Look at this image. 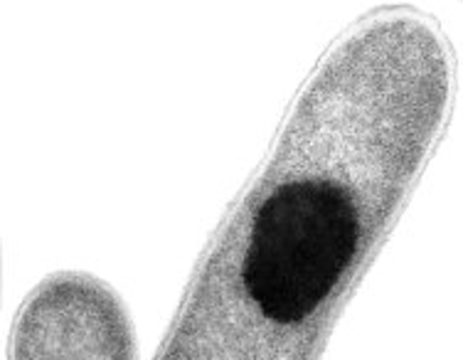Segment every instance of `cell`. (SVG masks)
<instances>
[{"mask_svg": "<svg viewBox=\"0 0 463 360\" xmlns=\"http://www.w3.org/2000/svg\"><path fill=\"white\" fill-rule=\"evenodd\" d=\"M353 193L328 178H298L269 193L251 220L241 284L277 324H301L330 297L360 247Z\"/></svg>", "mask_w": 463, "mask_h": 360, "instance_id": "obj_1", "label": "cell"}, {"mask_svg": "<svg viewBox=\"0 0 463 360\" xmlns=\"http://www.w3.org/2000/svg\"><path fill=\"white\" fill-rule=\"evenodd\" d=\"M10 360H136L118 298L90 277L47 279L20 308Z\"/></svg>", "mask_w": 463, "mask_h": 360, "instance_id": "obj_2", "label": "cell"}]
</instances>
